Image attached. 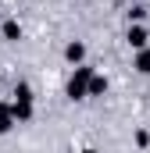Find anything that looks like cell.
I'll return each instance as SVG.
<instances>
[{
    "instance_id": "6da1fadb",
    "label": "cell",
    "mask_w": 150,
    "mask_h": 153,
    "mask_svg": "<svg viewBox=\"0 0 150 153\" xmlns=\"http://www.w3.org/2000/svg\"><path fill=\"white\" fill-rule=\"evenodd\" d=\"M89 78H93V71H89V68H79V71H75V78L68 82V96L82 100V96L89 93Z\"/></svg>"
},
{
    "instance_id": "7a4b0ae2",
    "label": "cell",
    "mask_w": 150,
    "mask_h": 153,
    "mask_svg": "<svg viewBox=\"0 0 150 153\" xmlns=\"http://www.w3.org/2000/svg\"><path fill=\"white\" fill-rule=\"evenodd\" d=\"M104 89H107V82H104L100 75H93V78H89V96H100Z\"/></svg>"
},
{
    "instance_id": "3957f363",
    "label": "cell",
    "mask_w": 150,
    "mask_h": 153,
    "mask_svg": "<svg viewBox=\"0 0 150 153\" xmlns=\"http://www.w3.org/2000/svg\"><path fill=\"white\" fill-rule=\"evenodd\" d=\"M11 117H14L11 107H0V132H7V128H11Z\"/></svg>"
},
{
    "instance_id": "277c9868",
    "label": "cell",
    "mask_w": 150,
    "mask_h": 153,
    "mask_svg": "<svg viewBox=\"0 0 150 153\" xmlns=\"http://www.w3.org/2000/svg\"><path fill=\"white\" fill-rule=\"evenodd\" d=\"M129 43H132V46H143V43H147V32H143V29H132V32H129Z\"/></svg>"
},
{
    "instance_id": "5b68a950",
    "label": "cell",
    "mask_w": 150,
    "mask_h": 153,
    "mask_svg": "<svg viewBox=\"0 0 150 153\" xmlns=\"http://www.w3.org/2000/svg\"><path fill=\"white\" fill-rule=\"evenodd\" d=\"M64 53H68V61H79V57H82V46H79V43H72Z\"/></svg>"
},
{
    "instance_id": "8992f818",
    "label": "cell",
    "mask_w": 150,
    "mask_h": 153,
    "mask_svg": "<svg viewBox=\"0 0 150 153\" xmlns=\"http://www.w3.org/2000/svg\"><path fill=\"white\" fill-rule=\"evenodd\" d=\"M4 36H7V39H18V25H14V22H7V25H4Z\"/></svg>"
},
{
    "instance_id": "52a82bcc",
    "label": "cell",
    "mask_w": 150,
    "mask_h": 153,
    "mask_svg": "<svg viewBox=\"0 0 150 153\" xmlns=\"http://www.w3.org/2000/svg\"><path fill=\"white\" fill-rule=\"evenodd\" d=\"M140 71H150V50L140 53Z\"/></svg>"
},
{
    "instance_id": "ba28073f",
    "label": "cell",
    "mask_w": 150,
    "mask_h": 153,
    "mask_svg": "<svg viewBox=\"0 0 150 153\" xmlns=\"http://www.w3.org/2000/svg\"><path fill=\"white\" fill-rule=\"evenodd\" d=\"M82 153H93V150H82Z\"/></svg>"
}]
</instances>
